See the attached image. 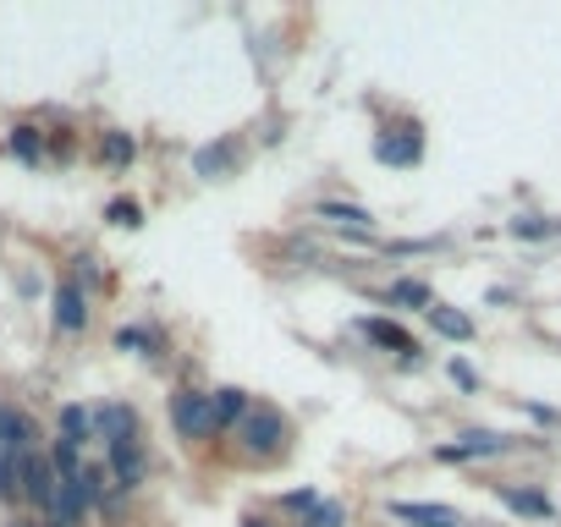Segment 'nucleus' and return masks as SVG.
<instances>
[{"instance_id":"f257e3e1","label":"nucleus","mask_w":561,"mask_h":527,"mask_svg":"<svg viewBox=\"0 0 561 527\" xmlns=\"http://www.w3.org/2000/svg\"><path fill=\"white\" fill-rule=\"evenodd\" d=\"M237 434H243V451H254V457H276V451L286 446V417H281L270 401H259V407L243 412Z\"/></svg>"},{"instance_id":"f03ea898","label":"nucleus","mask_w":561,"mask_h":527,"mask_svg":"<svg viewBox=\"0 0 561 527\" xmlns=\"http://www.w3.org/2000/svg\"><path fill=\"white\" fill-rule=\"evenodd\" d=\"M374 159H380V165H419V159H424V132H419V121L385 127V132L374 138Z\"/></svg>"},{"instance_id":"7ed1b4c3","label":"nucleus","mask_w":561,"mask_h":527,"mask_svg":"<svg viewBox=\"0 0 561 527\" xmlns=\"http://www.w3.org/2000/svg\"><path fill=\"white\" fill-rule=\"evenodd\" d=\"M171 423H177L182 439H209V434H215L209 396H204V390H182V396H171Z\"/></svg>"},{"instance_id":"20e7f679","label":"nucleus","mask_w":561,"mask_h":527,"mask_svg":"<svg viewBox=\"0 0 561 527\" xmlns=\"http://www.w3.org/2000/svg\"><path fill=\"white\" fill-rule=\"evenodd\" d=\"M17 494H23V500H34L39 511H50V500H55L50 457H39V451H23V457H17Z\"/></svg>"},{"instance_id":"39448f33","label":"nucleus","mask_w":561,"mask_h":527,"mask_svg":"<svg viewBox=\"0 0 561 527\" xmlns=\"http://www.w3.org/2000/svg\"><path fill=\"white\" fill-rule=\"evenodd\" d=\"M143 473H149V457H143V446H138V434H132V439H116V446H111V478H116V489L132 494V489L143 484Z\"/></svg>"},{"instance_id":"423d86ee","label":"nucleus","mask_w":561,"mask_h":527,"mask_svg":"<svg viewBox=\"0 0 561 527\" xmlns=\"http://www.w3.org/2000/svg\"><path fill=\"white\" fill-rule=\"evenodd\" d=\"M358 335L364 340H374L380 351H403V358H413L419 363V340L396 324V319H358Z\"/></svg>"},{"instance_id":"0eeeda50","label":"nucleus","mask_w":561,"mask_h":527,"mask_svg":"<svg viewBox=\"0 0 561 527\" xmlns=\"http://www.w3.org/2000/svg\"><path fill=\"white\" fill-rule=\"evenodd\" d=\"M84 324H89V292L77 286V281H61V286H55V330L77 335Z\"/></svg>"},{"instance_id":"6e6552de","label":"nucleus","mask_w":561,"mask_h":527,"mask_svg":"<svg viewBox=\"0 0 561 527\" xmlns=\"http://www.w3.org/2000/svg\"><path fill=\"white\" fill-rule=\"evenodd\" d=\"M512 439L507 434H490V428H473V434H462L457 446H441L435 457L441 462H468V457H496V451H507Z\"/></svg>"},{"instance_id":"1a4fd4ad","label":"nucleus","mask_w":561,"mask_h":527,"mask_svg":"<svg viewBox=\"0 0 561 527\" xmlns=\"http://www.w3.org/2000/svg\"><path fill=\"white\" fill-rule=\"evenodd\" d=\"M34 439H39V428H34V417H28V412L0 407V451L23 457V451H34Z\"/></svg>"},{"instance_id":"9d476101","label":"nucleus","mask_w":561,"mask_h":527,"mask_svg":"<svg viewBox=\"0 0 561 527\" xmlns=\"http://www.w3.org/2000/svg\"><path fill=\"white\" fill-rule=\"evenodd\" d=\"M396 522H413V527H462V516L451 505H419V500H391Z\"/></svg>"},{"instance_id":"9b49d317","label":"nucleus","mask_w":561,"mask_h":527,"mask_svg":"<svg viewBox=\"0 0 561 527\" xmlns=\"http://www.w3.org/2000/svg\"><path fill=\"white\" fill-rule=\"evenodd\" d=\"M94 434H100V439H111V446H116V439H132V434H138V412H132V407H122V401H111V407H100V412H94Z\"/></svg>"},{"instance_id":"f8f14e48","label":"nucleus","mask_w":561,"mask_h":527,"mask_svg":"<svg viewBox=\"0 0 561 527\" xmlns=\"http://www.w3.org/2000/svg\"><path fill=\"white\" fill-rule=\"evenodd\" d=\"M254 401L243 396V390H237V385H226V390H215L209 396V412H215V434L220 428H231V423H243V412H248Z\"/></svg>"},{"instance_id":"ddd939ff","label":"nucleus","mask_w":561,"mask_h":527,"mask_svg":"<svg viewBox=\"0 0 561 527\" xmlns=\"http://www.w3.org/2000/svg\"><path fill=\"white\" fill-rule=\"evenodd\" d=\"M231 165H237V143H231V138H226V143H209V149L193 154V170L209 176V182H215V176H226Z\"/></svg>"},{"instance_id":"4468645a","label":"nucleus","mask_w":561,"mask_h":527,"mask_svg":"<svg viewBox=\"0 0 561 527\" xmlns=\"http://www.w3.org/2000/svg\"><path fill=\"white\" fill-rule=\"evenodd\" d=\"M424 319H430L446 340H468V335H473V319H468V313H457V308H446V303H430V308H424Z\"/></svg>"},{"instance_id":"2eb2a0df","label":"nucleus","mask_w":561,"mask_h":527,"mask_svg":"<svg viewBox=\"0 0 561 527\" xmlns=\"http://www.w3.org/2000/svg\"><path fill=\"white\" fill-rule=\"evenodd\" d=\"M61 439H72V446L94 439V412H89V407H77V401H66V407H61Z\"/></svg>"},{"instance_id":"dca6fc26","label":"nucleus","mask_w":561,"mask_h":527,"mask_svg":"<svg viewBox=\"0 0 561 527\" xmlns=\"http://www.w3.org/2000/svg\"><path fill=\"white\" fill-rule=\"evenodd\" d=\"M496 494H501L512 511H523V516H556V505H550L545 494H534V489H512V484H501Z\"/></svg>"},{"instance_id":"f3484780","label":"nucleus","mask_w":561,"mask_h":527,"mask_svg":"<svg viewBox=\"0 0 561 527\" xmlns=\"http://www.w3.org/2000/svg\"><path fill=\"white\" fill-rule=\"evenodd\" d=\"M314 215H319V220H331V226H353V231H369V226H374V215H369V209H358V204H319Z\"/></svg>"},{"instance_id":"a211bd4d","label":"nucleus","mask_w":561,"mask_h":527,"mask_svg":"<svg viewBox=\"0 0 561 527\" xmlns=\"http://www.w3.org/2000/svg\"><path fill=\"white\" fill-rule=\"evenodd\" d=\"M132 154H138V143H132L127 132H100V159H105V165L122 170V165H132Z\"/></svg>"},{"instance_id":"6ab92c4d","label":"nucleus","mask_w":561,"mask_h":527,"mask_svg":"<svg viewBox=\"0 0 561 527\" xmlns=\"http://www.w3.org/2000/svg\"><path fill=\"white\" fill-rule=\"evenodd\" d=\"M385 297H391V303H403V308H430V303H435L424 281H391V292H385Z\"/></svg>"},{"instance_id":"aec40b11","label":"nucleus","mask_w":561,"mask_h":527,"mask_svg":"<svg viewBox=\"0 0 561 527\" xmlns=\"http://www.w3.org/2000/svg\"><path fill=\"white\" fill-rule=\"evenodd\" d=\"M12 154H17L23 165H39V159H44V138H39L34 127H17V132H12Z\"/></svg>"},{"instance_id":"412c9836","label":"nucleus","mask_w":561,"mask_h":527,"mask_svg":"<svg viewBox=\"0 0 561 527\" xmlns=\"http://www.w3.org/2000/svg\"><path fill=\"white\" fill-rule=\"evenodd\" d=\"M556 231H561V220H539V215H518L512 220V236H528V242L534 236H556Z\"/></svg>"},{"instance_id":"4be33fe9","label":"nucleus","mask_w":561,"mask_h":527,"mask_svg":"<svg viewBox=\"0 0 561 527\" xmlns=\"http://www.w3.org/2000/svg\"><path fill=\"white\" fill-rule=\"evenodd\" d=\"M105 220H111V226H127V231H138V226H143V209H138L132 198H116V204L105 209Z\"/></svg>"},{"instance_id":"5701e85b","label":"nucleus","mask_w":561,"mask_h":527,"mask_svg":"<svg viewBox=\"0 0 561 527\" xmlns=\"http://www.w3.org/2000/svg\"><path fill=\"white\" fill-rule=\"evenodd\" d=\"M0 500H23L17 494V457L0 451Z\"/></svg>"},{"instance_id":"b1692460","label":"nucleus","mask_w":561,"mask_h":527,"mask_svg":"<svg viewBox=\"0 0 561 527\" xmlns=\"http://www.w3.org/2000/svg\"><path fill=\"white\" fill-rule=\"evenodd\" d=\"M160 340L149 330H116V351H154Z\"/></svg>"},{"instance_id":"393cba45","label":"nucleus","mask_w":561,"mask_h":527,"mask_svg":"<svg viewBox=\"0 0 561 527\" xmlns=\"http://www.w3.org/2000/svg\"><path fill=\"white\" fill-rule=\"evenodd\" d=\"M308 527H342V505H314V522Z\"/></svg>"},{"instance_id":"a878e982","label":"nucleus","mask_w":561,"mask_h":527,"mask_svg":"<svg viewBox=\"0 0 561 527\" xmlns=\"http://www.w3.org/2000/svg\"><path fill=\"white\" fill-rule=\"evenodd\" d=\"M451 380H457L462 390H479V374H473V369H468L462 358H451Z\"/></svg>"},{"instance_id":"bb28decb","label":"nucleus","mask_w":561,"mask_h":527,"mask_svg":"<svg viewBox=\"0 0 561 527\" xmlns=\"http://www.w3.org/2000/svg\"><path fill=\"white\" fill-rule=\"evenodd\" d=\"M281 505H292V511H314V505H319V494H314V489H297V494H286Z\"/></svg>"},{"instance_id":"cd10ccee","label":"nucleus","mask_w":561,"mask_h":527,"mask_svg":"<svg viewBox=\"0 0 561 527\" xmlns=\"http://www.w3.org/2000/svg\"><path fill=\"white\" fill-rule=\"evenodd\" d=\"M7 527H39V522H28V516H17V522H7Z\"/></svg>"},{"instance_id":"c85d7f7f","label":"nucleus","mask_w":561,"mask_h":527,"mask_svg":"<svg viewBox=\"0 0 561 527\" xmlns=\"http://www.w3.org/2000/svg\"><path fill=\"white\" fill-rule=\"evenodd\" d=\"M243 527H265V522H254V516H248V522H243Z\"/></svg>"}]
</instances>
